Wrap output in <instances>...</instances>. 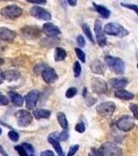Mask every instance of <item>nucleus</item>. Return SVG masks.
<instances>
[{"instance_id": "nucleus-1", "label": "nucleus", "mask_w": 138, "mask_h": 156, "mask_svg": "<svg viewBox=\"0 0 138 156\" xmlns=\"http://www.w3.org/2000/svg\"><path fill=\"white\" fill-rule=\"evenodd\" d=\"M105 62L109 67V69L112 72H114L117 75H122L125 72V62L119 57H113V56H105Z\"/></svg>"}, {"instance_id": "nucleus-2", "label": "nucleus", "mask_w": 138, "mask_h": 156, "mask_svg": "<svg viewBox=\"0 0 138 156\" xmlns=\"http://www.w3.org/2000/svg\"><path fill=\"white\" fill-rule=\"evenodd\" d=\"M104 34H107L109 36H115V37H126L128 36L129 31L124 28L122 25L117 23H108L105 25V27L103 28Z\"/></svg>"}, {"instance_id": "nucleus-3", "label": "nucleus", "mask_w": 138, "mask_h": 156, "mask_svg": "<svg viewBox=\"0 0 138 156\" xmlns=\"http://www.w3.org/2000/svg\"><path fill=\"white\" fill-rule=\"evenodd\" d=\"M0 14H1L2 17L6 19H17L23 14V9L20 6L16 5V4H12V5H7L3 9H1L0 11Z\"/></svg>"}, {"instance_id": "nucleus-4", "label": "nucleus", "mask_w": 138, "mask_h": 156, "mask_svg": "<svg viewBox=\"0 0 138 156\" xmlns=\"http://www.w3.org/2000/svg\"><path fill=\"white\" fill-rule=\"evenodd\" d=\"M102 156H122V149L113 143H105L100 148Z\"/></svg>"}, {"instance_id": "nucleus-5", "label": "nucleus", "mask_w": 138, "mask_h": 156, "mask_svg": "<svg viewBox=\"0 0 138 156\" xmlns=\"http://www.w3.org/2000/svg\"><path fill=\"white\" fill-rule=\"evenodd\" d=\"M116 127L119 130H122V131H130V130H132L135 127V119L130 117V115H122L120 119L117 120Z\"/></svg>"}, {"instance_id": "nucleus-6", "label": "nucleus", "mask_w": 138, "mask_h": 156, "mask_svg": "<svg viewBox=\"0 0 138 156\" xmlns=\"http://www.w3.org/2000/svg\"><path fill=\"white\" fill-rule=\"evenodd\" d=\"M16 119H17V123L20 127H27L31 124L32 122V115L30 114L29 112L24 109L18 110L16 112Z\"/></svg>"}, {"instance_id": "nucleus-7", "label": "nucleus", "mask_w": 138, "mask_h": 156, "mask_svg": "<svg viewBox=\"0 0 138 156\" xmlns=\"http://www.w3.org/2000/svg\"><path fill=\"white\" fill-rule=\"evenodd\" d=\"M116 109V105L114 104L113 102L108 101V102H103L101 104H99L97 106V112L102 115H105V117H109V115H112L113 112Z\"/></svg>"}, {"instance_id": "nucleus-8", "label": "nucleus", "mask_w": 138, "mask_h": 156, "mask_svg": "<svg viewBox=\"0 0 138 156\" xmlns=\"http://www.w3.org/2000/svg\"><path fill=\"white\" fill-rule=\"evenodd\" d=\"M30 15L34 18L39 20H44V21H51L52 16L49 12H47L45 9L41 6H33L30 9Z\"/></svg>"}, {"instance_id": "nucleus-9", "label": "nucleus", "mask_w": 138, "mask_h": 156, "mask_svg": "<svg viewBox=\"0 0 138 156\" xmlns=\"http://www.w3.org/2000/svg\"><path fill=\"white\" fill-rule=\"evenodd\" d=\"M95 31H96V39L97 43L100 47H104L107 44V40L105 37V34L103 31V26L101 20H97L95 22Z\"/></svg>"}, {"instance_id": "nucleus-10", "label": "nucleus", "mask_w": 138, "mask_h": 156, "mask_svg": "<svg viewBox=\"0 0 138 156\" xmlns=\"http://www.w3.org/2000/svg\"><path fill=\"white\" fill-rule=\"evenodd\" d=\"M91 90L96 94H104L107 90V83L101 78L92 77L91 78Z\"/></svg>"}, {"instance_id": "nucleus-11", "label": "nucleus", "mask_w": 138, "mask_h": 156, "mask_svg": "<svg viewBox=\"0 0 138 156\" xmlns=\"http://www.w3.org/2000/svg\"><path fill=\"white\" fill-rule=\"evenodd\" d=\"M41 74H42V77H43V79H44V81L49 84L54 83V82L58 79V76H57L55 70L52 69V68L49 66L45 67Z\"/></svg>"}, {"instance_id": "nucleus-12", "label": "nucleus", "mask_w": 138, "mask_h": 156, "mask_svg": "<svg viewBox=\"0 0 138 156\" xmlns=\"http://www.w3.org/2000/svg\"><path fill=\"white\" fill-rule=\"evenodd\" d=\"M39 97H40V93L36 90H30L28 94L25 96V101H26V106L28 109H33L36 106V103L39 101Z\"/></svg>"}, {"instance_id": "nucleus-13", "label": "nucleus", "mask_w": 138, "mask_h": 156, "mask_svg": "<svg viewBox=\"0 0 138 156\" xmlns=\"http://www.w3.org/2000/svg\"><path fill=\"white\" fill-rule=\"evenodd\" d=\"M22 34L26 37V39H37L41 36V29L36 26H25L21 29Z\"/></svg>"}, {"instance_id": "nucleus-14", "label": "nucleus", "mask_w": 138, "mask_h": 156, "mask_svg": "<svg viewBox=\"0 0 138 156\" xmlns=\"http://www.w3.org/2000/svg\"><path fill=\"white\" fill-rule=\"evenodd\" d=\"M42 31L49 37H55L60 34V29L53 23L44 24V26H43V28H42Z\"/></svg>"}, {"instance_id": "nucleus-15", "label": "nucleus", "mask_w": 138, "mask_h": 156, "mask_svg": "<svg viewBox=\"0 0 138 156\" xmlns=\"http://www.w3.org/2000/svg\"><path fill=\"white\" fill-rule=\"evenodd\" d=\"M59 135L57 133H51V134L48 136V142L53 146V148L55 149V151L57 152L58 155H64V151H62V148L60 146V142H59Z\"/></svg>"}, {"instance_id": "nucleus-16", "label": "nucleus", "mask_w": 138, "mask_h": 156, "mask_svg": "<svg viewBox=\"0 0 138 156\" xmlns=\"http://www.w3.org/2000/svg\"><path fill=\"white\" fill-rule=\"evenodd\" d=\"M15 37H16V32L14 30L5 28V27H0V40L12 43L14 42Z\"/></svg>"}, {"instance_id": "nucleus-17", "label": "nucleus", "mask_w": 138, "mask_h": 156, "mask_svg": "<svg viewBox=\"0 0 138 156\" xmlns=\"http://www.w3.org/2000/svg\"><path fill=\"white\" fill-rule=\"evenodd\" d=\"M128 79L126 77H117V78H113V79L109 80V83L111 84L112 87L117 90H122L125 89V87L128 85Z\"/></svg>"}, {"instance_id": "nucleus-18", "label": "nucleus", "mask_w": 138, "mask_h": 156, "mask_svg": "<svg viewBox=\"0 0 138 156\" xmlns=\"http://www.w3.org/2000/svg\"><path fill=\"white\" fill-rule=\"evenodd\" d=\"M20 77H21V74L17 70H7L5 72H2V78L3 80H7V81H16Z\"/></svg>"}, {"instance_id": "nucleus-19", "label": "nucleus", "mask_w": 138, "mask_h": 156, "mask_svg": "<svg viewBox=\"0 0 138 156\" xmlns=\"http://www.w3.org/2000/svg\"><path fill=\"white\" fill-rule=\"evenodd\" d=\"M90 70L94 73H96V74L102 75L105 73V65L100 60L96 59L90 64Z\"/></svg>"}, {"instance_id": "nucleus-20", "label": "nucleus", "mask_w": 138, "mask_h": 156, "mask_svg": "<svg viewBox=\"0 0 138 156\" xmlns=\"http://www.w3.org/2000/svg\"><path fill=\"white\" fill-rule=\"evenodd\" d=\"M115 97L119 98V99H122V100H125V101H128V100H132L134 98V94H132L131 92L129 90H126L124 89L122 90H117L116 92L114 93Z\"/></svg>"}, {"instance_id": "nucleus-21", "label": "nucleus", "mask_w": 138, "mask_h": 156, "mask_svg": "<svg viewBox=\"0 0 138 156\" xmlns=\"http://www.w3.org/2000/svg\"><path fill=\"white\" fill-rule=\"evenodd\" d=\"M9 98H11V101L12 102V104L16 105V106L21 107L24 103V98L21 96L20 94L16 92H9Z\"/></svg>"}, {"instance_id": "nucleus-22", "label": "nucleus", "mask_w": 138, "mask_h": 156, "mask_svg": "<svg viewBox=\"0 0 138 156\" xmlns=\"http://www.w3.org/2000/svg\"><path fill=\"white\" fill-rule=\"evenodd\" d=\"M92 5H94L95 7V9L99 12L100 15L103 17V18H105V19H107V18H109L110 17V15H111V12H110V11L107 7H105V6H103V5H100V4H97V3H92Z\"/></svg>"}, {"instance_id": "nucleus-23", "label": "nucleus", "mask_w": 138, "mask_h": 156, "mask_svg": "<svg viewBox=\"0 0 138 156\" xmlns=\"http://www.w3.org/2000/svg\"><path fill=\"white\" fill-rule=\"evenodd\" d=\"M33 115L37 120L49 119L50 115H51V112H49V110H47V109H36L33 112Z\"/></svg>"}, {"instance_id": "nucleus-24", "label": "nucleus", "mask_w": 138, "mask_h": 156, "mask_svg": "<svg viewBox=\"0 0 138 156\" xmlns=\"http://www.w3.org/2000/svg\"><path fill=\"white\" fill-rule=\"evenodd\" d=\"M66 57H67V51L64 48H60V47L55 48V54H54L55 62H61Z\"/></svg>"}, {"instance_id": "nucleus-25", "label": "nucleus", "mask_w": 138, "mask_h": 156, "mask_svg": "<svg viewBox=\"0 0 138 156\" xmlns=\"http://www.w3.org/2000/svg\"><path fill=\"white\" fill-rule=\"evenodd\" d=\"M57 121H58L59 125L64 128V129H67L69 123H67V119L64 112H58V114H57Z\"/></svg>"}, {"instance_id": "nucleus-26", "label": "nucleus", "mask_w": 138, "mask_h": 156, "mask_svg": "<svg viewBox=\"0 0 138 156\" xmlns=\"http://www.w3.org/2000/svg\"><path fill=\"white\" fill-rule=\"evenodd\" d=\"M83 96L85 98V103H86V105H88V106H91V105L94 104L95 102H96V99H95L94 97L90 96L88 93H87L86 89L83 90Z\"/></svg>"}, {"instance_id": "nucleus-27", "label": "nucleus", "mask_w": 138, "mask_h": 156, "mask_svg": "<svg viewBox=\"0 0 138 156\" xmlns=\"http://www.w3.org/2000/svg\"><path fill=\"white\" fill-rule=\"evenodd\" d=\"M82 29H83V31H84V34H85V36H86L87 37H88V40L90 42H92V43H95L94 42V37H92V34H91V30H90L89 28V26L87 24H82Z\"/></svg>"}, {"instance_id": "nucleus-28", "label": "nucleus", "mask_w": 138, "mask_h": 156, "mask_svg": "<svg viewBox=\"0 0 138 156\" xmlns=\"http://www.w3.org/2000/svg\"><path fill=\"white\" fill-rule=\"evenodd\" d=\"M74 76L76 78H78L80 75H81V72H82V69H81V66H80V62H74Z\"/></svg>"}, {"instance_id": "nucleus-29", "label": "nucleus", "mask_w": 138, "mask_h": 156, "mask_svg": "<svg viewBox=\"0 0 138 156\" xmlns=\"http://www.w3.org/2000/svg\"><path fill=\"white\" fill-rule=\"evenodd\" d=\"M77 92H78V90H77L76 87H70V89H67L66 92V97L67 99H71V98L76 96Z\"/></svg>"}, {"instance_id": "nucleus-30", "label": "nucleus", "mask_w": 138, "mask_h": 156, "mask_svg": "<svg viewBox=\"0 0 138 156\" xmlns=\"http://www.w3.org/2000/svg\"><path fill=\"white\" fill-rule=\"evenodd\" d=\"M9 138L11 140H12L14 143H17L19 140V133L17 131H15V130H11V131L9 132Z\"/></svg>"}, {"instance_id": "nucleus-31", "label": "nucleus", "mask_w": 138, "mask_h": 156, "mask_svg": "<svg viewBox=\"0 0 138 156\" xmlns=\"http://www.w3.org/2000/svg\"><path fill=\"white\" fill-rule=\"evenodd\" d=\"M75 52H76V54H77V57L81 60L82 62H85V58H86V56H85V53L83 52V50H81L80 48H76L75 49Z\"/></svg>"}, {"instance_id": "nucleus-32", "label": "nucleus", "mask_w": 138, "mask_h": 156, "mask_svg": "<svg viewBox=\"0 0 138 156\" xmlns=\"http://www.w3.org/2000/svg\"><path fill=\"white\" fill-rule=\"evenodd\" d=\"M15 149L17 150V152H18V154L20 156H28V154H27V152H26V149H25L22 145L16 146V148H15Z\"/></svg>"}, {"instance_id": "nucleus-33", "label": "nucleus", "mask_w": 138, "mask_h": 156, "mask_svg": "<svg viewBox=\"0 0 138 156\" xmlns=\"http://www.w3.org/2000/svg\"><path fill=\"white\" fill-rule=\"evenodd\" d=\"M9 103V100L7 99V97L5 95L0 93V105H1V106H5V105H7Z\"/></svg>"}, {"instance_id": "nucleus-34", "label": "nucleus", "mask_w": 138, "mask_h": 156, "mask_svg": "<svg viewBox=\"0 0 138 156\" xmlns=\"http://www.w3.org/2000/svg\"><path fill=\"white\" fill-rule=\"evenodd\" d=\"M79 150V145H74L70 148L69 153H67V156H74L77 153V151Z\"/></svg>"}, {"instance_id": "nucleus-35", "label": "nucleus", "mask_w": 138, "mask_h": 156, "mask_svg": "<svg viewBox=\"0 0 138 156\" xmlns=\"http://www.w3.org/2000/svg\"><path fill=\"white\" fill-rule=\"evenodd\" d=\"M46 66H47V65H45V64H37V65H36V67H34V73H36V74H41L42 71L44 70V68Z\"/></svg>"}, {"instance_id": "nucleus-36", "label": "nucleus", "mask_w": 138, "mask_h": 156, "mask_svg": "<svg viewBox=\"0 0 138 156\" xmlns=\"http://www.w3.org/2000/svg\"><path fill=\"white\" fill-rule=\"evenodd\" d=\"M75 130H76L77 132H79V133H83L85 131V125L82 122H80V123H78V124L76 125Z\"/></svg>"}, {"instance_id": "nucleus-37", "label": "nucleus", "mask_w": 138, "mask_h": 156, "mask_svg": "<svg viewBox=\"0 0 138 156\" xmlns=\"http://www.w3.org/2000/svg\"><path fill=\"white\" fill-rule=\"evenodd\" d=\"M130 109L132 110L133 115H134V119H137V118H138V114H137L138 107H137V105L136 104H130Z\"/></svg>"}, {"instance_id": "nucleus-38", "label": "nucleus", "mask_w": 138, "mask_h": 156, "mask_svg": "<svg viewBox=\"0 0 138 156\" xmlns=\"http://www.w3.org/2000/svg\"><path fill=\"white\" fill-rule=\"evenodd\" d=\"M122 6H125V7H127V9H133V11H134V12L137 14L138 9H137V5H136V4H127V3H122Z\"/></svg>"}, {"instance_id": "nucleus-39", "label": "nucleus", "mask_w": 138, "mask_h": 156, "mask_svg": "<svg viewBox=\"0 0 138 156\" xmlns=\"http://www.w3.org/2000/svg\"><path fill=\"white\" fill-rule=\"evenodd\" d=\"M77 43H78V45L80 47H84L85 46V40H84V37H82V36H78L77 37Z\"/></svg>"}, {"instance_id": "nucleus-40", "label": "nucleus", "mask_w": 138, "mask_h": 156, "mask_svg": "<svg viewBox=\"0 0 138 156\" xmlns=\"http://www.w3.org/2000/svg\"><path fill=\"white\" fill-rule=\"evenodd\" d=\"M67 138H69V133H67V131L66 129L64 130L61 133H60V135H59V140H67Z\"/></svg>"}, {"instance_id": "nucleus-41", "label": "nucleus", "mask_w": 138, "mask_h": 156, "mask_svg": "<svg viewBox=\"0 0 138 156\" xmlns=\"http://www.w3.org/2000/svg\"><path fill=\"white\" fill-rule=\"evenodd\" d=\"M89 156H102V154H101V152H100V150H97L92 148V149L90 150Z\"/></svg>"}, {"instance_id": "nucleus-42", "label": "nucleus", "mask_w": 138, "mask_h": 156, "mask_svg": "<svg viewBox=\"0 0 138 156\" xmlns=\"http://www.w3.org/2000/svg\"><path fill=\"white\" fill-rule=\"evenodd\" d=\"M30 3H36V4H46L47 0H27Z\"/></svg>"}, {"instance_id": "nucleus-43", "label": "nucleus", "mask_w": 138, "mask_h": 156, "mask_svg": "<svg viewBox=\"0 0 138 156\" xmlns=\"http://www.w3.org/2000/svg\"><path fill=\"white\" fill-rule=\"evenodd\" d=\"M22 146H23V147L25 148V149H27L28 151H30V152H33V147H32L31 145L30 144H27V143H24V144H22Z\"/></svg>"}, {"instance_id": "nucleus-44", "label": "nucleus", "mask_w": 138, "mask_h": 156, "mask_svg": "<svg viewBox=\"0 0 138 156\" xmlns=\"http://www.w3.org/2000/svg\"><path fill=\"white\" fill-rule=\"evenodd\" d=\"M42 155L43 156H54V153L50 150H47V151H44V152L42 153Z\"/></svg>"}, {"instance_id": "nucleus-45", "label": "nucleus", "mask_w": 138, "mask_h": 156, "mask_svg": "<svg viewBox=\"0 0 138 156\" xmlns=\"http://www.w3.org/2000/svg\"><path fill=\"white\" fill-rule=\"evenodd\" d=\"M0 154H1L2 156H9V155L5 152V150L3 149V147H2L1 145H0Z\"/></svg>"}, {"instance_id": "nucleus-46", "label": "nucleus", "mask_w": 138, "mask_h": 156, "mask_svg": "<svg viewBox=\"0 0 138 156\" xmlns=\"http://www.w3.org/2000/svg\"><path fill=\"white\" fill-rule=\"evenodd\" d=\"M67 3L71 6H75L77 4V0H67Z\"/></svg>"}, {"instance_id": "nucleus-47", "label": "nucleus", "mask_w": 138, "mask_h": 156, "mask_svg": "<svg viewBox=\"0 0 138 156\" xmlns=\"http://www.w3.org/2000/svg\"><path fill=\"white\" fill-rule=\"evenodd\" d=\"M2 82H3V78H2V71L0 70V84H2Z\"/></svg>"}, {"instance_id": "nucleus-48", "label": "nucleus", "mask_w": 138, "mask_h": 156, "mask_svg": "<svg viewBox=\"0 0 138 156\" xmlns=\"http://www.w3.org/2000/svg\"><path fill=\"white\" fill-rule=\"evenodd\" d=\"M3 62H4V60L2 59V58H0V65H2V64H3Z\"/></svg>"}, {"instance_id": "nucleus-49", "label": "nucleus", "mask_w": 138, "mask_h": 156, "mask_svg": "<svg viewBox=\"0 0 138 156\" xmlns=\"http://www.w3.org/2000/svg\"><path fill=\"white\" fill-rule=\"evenodd\" d=\"M2 133V130H1V128H0V134H1Z\"/></svg>"}, {"instance_id": "nucleus-50", "label": "nucleus", "mask_w": 138, "mask_h": 156, "mask_svg": "<svg viewBox=\"0 0 138 156\" xmlns=\"http://www.w3.org/2000/svg\"><path fill=\"white\" fill-rule=\"evenodd\" d=\"M59 156H64V155H59Z\"/></svg>"}, {"instance_id": "nucleus-51", "label": "nucleus", "mask_w": 138, "mask_h": 156, "mask_svg": "<svg viewBox=\"0 0 138 156\" xmlns=\"http://www.w3.org/2000/svg\"><path fill=\"white\" fill-rule=\"evenodd\" d=\"M31 156H34V155H31Z\"/></svg>"}, {"instance_id": "nucleus-52", "label": "nucleus", "mask_w": 138, "mask_h": 156, "mask_svg": "<svg viewBox=\"0 0 138 156\" xmlns=\"http://www.w3.org/2000/svg\"><path fill=\"white\" fill-rule=\"evenodd\" d=\"M42 156H43V155H42Z\"/></svg>"}]
</instances>
